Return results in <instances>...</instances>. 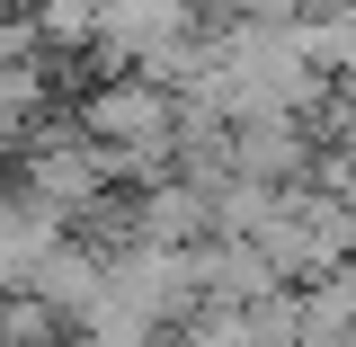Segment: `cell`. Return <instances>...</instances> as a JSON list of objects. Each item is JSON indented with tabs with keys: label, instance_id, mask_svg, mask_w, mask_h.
I'll use <instances>...</instances> for the list:
<instances>
[{
	"label": "cell",
	"instance_id": "cell-1",
	"mask_svg": "<svg viewBox=\"0 0 356 347\" xmlns=\"http://www.w3.org/2000/svg\"><path fill=\"white\" fill-rule=\"evenodd\" d=\"M89 134H134V143H161V134H170V107H161L152 89H107V98H89Z\"/></svg>",
	"mask_w": 356,
	"mask_h": 347
}]
</instances>
